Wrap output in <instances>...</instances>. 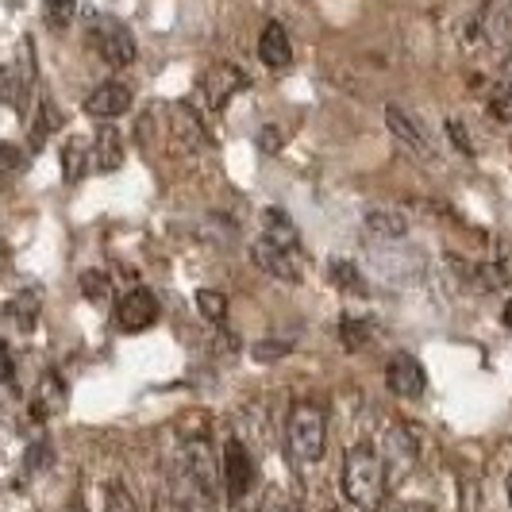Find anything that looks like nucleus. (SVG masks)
Wrapping results in <instances>:
<instances>
[{"label":"nucleus","mask_w":512,"mask_h":512,"mask_svg":"<svg viewBox=\"0 0 512 512\" xmlns=\"http://www.w3.org/2000/svg\"><path fill=\"white\" fill-rule=\"evenodd\" d=\"M339 486H343V497H347L359 512H382L385 497H389L385 459L370 447V443H355V447H347Z\"/></svg>","instance_id":"f257e3e1"},{"label":"nucleus","mask_w":512,"mask_h":512,"mask_svg":"<svg viewBox=\"0 0 512 512\" xmlns=\"http://www.w3.org/2000/svg\"><path fill=\"white\" fill-rule=\"evenodd\" d=\"M285 439H289V451L293 459L312 466V462L324 459V447H328V416L320 405L312 401H297L289 409V420H285Z\"/></svg>","instance_id":"f03ea898"},{"label":"nucleus","mask_w":512,"mask_h":512,"mask_svg":"<svg viewBox=\"0 0 512 512\" xmlns=\"http://www.w3.org/2000/svg\"><path fill=\"white\" fill-rule=\"evenodd\" d=\"M89 43H93V51L101 54L108 66H131L135 62V35L128 31L124 20H116V16H93L89 20Z\"/></svg>","instance_id":"7ed1b4c3"},{"label":"nucleus","mask_w":512,"mask_h":512,"mask_svg":"<svg viewBox=\"0 0 512 512\" xmlns=\"http://www.w3.org/2000/svg\"><path fill=\"white\" fill-rule=\"evenodd\" d=\"M370 258L378 262V274L389 278V282L405 285L424 274V258L412 251L409 239L405 243H370Z\"/></svg>","instance_id":"20e7f679"},{"label":"nucleus","mask_w":512,"mask_h":512,"mask_svg":"<svg viewBox=\"0 0 512 512\" xmlns=\"http://www.w3.org/2000/svg\"><path fill=\"white\" fill-rule=\"evenodd\" d=\"M239 89H247V74H243L239 66H231V62H216V66H208L205 74H201V85H197L201 104H205L208 112L224 108Z\"/></svg>","instance_id":"39448f33"},{"label":"nucleus","mask_w":512,"mask_h":512,"mask_svg":"<svg viewBox=\"0 0 512 512\" xmlns=\"http://www.w3.org/2000/svg\"><path fill=\"white\" fill-rule=\"evenodd\" d=\"M385 128H389V135L405 147V151H412L416 158H436V143H432V135H428V128L416 120V116H409L401 104H389L385 108Z\"/></svg>","instance_id":"423d86ee"},{"label":"nucleus","mask_w":512,"mask_h":512,"mask_svg":"<svg viewBox=\"0 0 512 512\" xmlns=\"http://www.w3.org/2000/svg\"><path fill=\"white\" fill-rule=\"evenodd\" d=\"M131 104H135V93H131L124 81H104L97 85L89 97H85V116L101 120V124H112L120 116H128Z\"/></svg>","instance_id":"0eeeda50"},{"label":"nucleus","mask_w":512,"mask_h":512,"mask_svg":"<svg viewBox=\"0 0 512 512\" xmlns=\"http://www.w3.org/2000/svg\"><path fill=\"white\" fill-rule=\"evenodd\" d=\"M385 385L401 401H420L424 389H428V374H424V366L412 355H393L389 366H385Z\"/></svg>","instance_id":"6e6552de"},{"label":"nucleus","mask_w":512,"mask_h":512,"mask_svg":"<svg viewBox=\"0 0 512 512\" xmlns=\"http://www.w3.org/2000/svg\"><path fill=\"white\" fill-rule=\"evenodd\" d=\"M224 486H228V493L239 501V497H247L251 493V486H255V459H251V451L243 447V439L231 436L228 443H224Z\"/></svg>","instance_id":"1a4fd4ad"},{"label":"nucleus","mask_w":512,"mask_h":512,"mask_svg":"<svg viewBox=\"0 0 512 512\" xmlns=\"http://www.w3.org/2000/svg\"><path fill=\"white\" fill-rule=\"evenodd\" d=\"M158 316H162V305H158V297H154L151 289H131L116 305V320H120L124 332H143V328H151Z\"/></svg>","instance_id":"9d476101"},{"label":"nucleus","mask_w":512,"mask_h":512,"mask_svg":"<svg viewBox=\"0 0 512 512\" xmlns=\"http://www.w3.org/2000/svg\"><path fill=\"white\" fill-rule=\"evenodd\" d=\"M478 27H482V39L497 51H509L512 47V0H486L482 16H478Z\"/></svg>","instance_id":"9b49d317"},{"label":"nucleus","mask_w":512,"mask_h":512,"mask_svg":"<svg viewBox=\"0 0 512 512\" xmlns=\"http://www.w3.org/2000/svg\"><path fill=\"white\" fill-rule=\"evenodd\" d=\"M362 228H366V243H405L409 239V220L401 212H389V208L366 212Z\"/></svg>","instance_id":"f8f14e48"},{"label":"nucleus","mask_w":512,"mask_h":512,"mask_svg":"<svg viewBox=\"0 0 512 512\" xmlns=\"http://www.w3.org/2000/svg\"><path fill=\"white\" fill-rule=\"evenodd\" d=\"M258 58H262L270 70H285V66L293 62V43H289V31H285L278 20H270V24L262 27V35H258Z\"/></svg>","instance_id":"ddd939ff"},{"label":"nucleus","mask_w":512,"mask_h":512,"mask_svg":"<svg viewBox=\"0 0 512 512\" xmlns=\"http://www.w3.org/2000/svg\"><path fill=\"white\" fill-rule=\"evenodd\" d=\"M251 258H255L266 274H274V278H282V282H301L297 255H285V251H278V247L266 243V239H258L255 247H251Z\"/></svg>","instance_id":"4468645a"},{"label":"nucleus","mask_w":512,"mask_h":512,"mask_svg":"<svg viewBox=\"0 0 512 512\" xmlns=\"http://www.w3.org/2000/svg\"><path fill=\"white\" fill-rule=\"evenodd\" d=\"M262 239L274 243V247L285 251V255H301V235H297V228L289 224L285 212H266V216H262Z\"/></svg>","instance_id":"2eb2a0df"},{"label":"nucleus","mask_w":512,"mask_h":512,"mask_svg":"<svg viewBox=\"0 0 512 512\" xmlns=\"http://www.w3.org/2000/svg\"><path fill=\"white\" fill-rule=\"evenodd\" d=\"M93 151H97V170H116V166L124 162V147H120V135H116V131H108V128H104L101 135H97Z\"/></svg>","instance_id":"dca6fc26"},{"label":"nucleus","mask_w":512,"mask_h":512,"mask_svg":"<svg viewBox=\"0 0 512 512\" xmlns=\"http://www.w3.org/2000/svg\"><path fill=\"white\" fill-rule=\"evenodd\" d=\"M43 16L54 31H66L77 16V0H43Z\"/></svg>","instance_id":"f3484780"},{"label":"nucleus","mask_w":512,"mask_h":512,"mask_svg":"<svg viewBox=\"0 0 512 512\" xmlns=\"http://www.w3.org/2000/svg\"><path fill=\"white\" fill-rule=\"evenodd\" d=\"M8 316L24 328V332H31L35 328V316H39V297L35 293H24V297H16L12 305H8Z\"/></svg>","instance_id":"a211bd4d"},{"label":"nucleus","mask_w":512,"mask_h":512,"mask_svg":"<svg viewBox=\"0 0 512 512\" xmlns=\"http://www.w3.org/2000/svg\"><path fill=\"white\" fill-rule=\"evenodd\" d=\"M197 308H201V316H208L212 324H224V316H228V297L216 293V289H201V293H197Z\"/></svg>","instance_id":"6ab92c4d"},{"label":"nucleus","mask_w":512,"mask_h":512,"mask_svg":"<svg viewBox=\"0 0 512 512\" xmlns=\"http://www.w3.org/2000/svg\"><path fill=\"white\" fill-rule=\"evenodd\" d=\"M62 166H66V181L81 178V170H85V147H81V139H70V143H66Z\"/></svg>","instance_id":"aec40b11"},{"label":"nucleus","mask_w":512,"mask_h":512,"mask_svg":"<svg viewBox=\"0 0 512 512\" xmlns=\"http://www.w3.org/2000/svg\"><path fill=\"white\" fill-rule=\"evenodd\" d=\"M104 512H139V505L124 486H112L104 497Z\"/></svg>","instance_id":"412c9836"},{"label":"nucleus","mask_w":512,"mask_h":512,"mask_svg":"<svg viewBox=\"0 0 512 512\" xmlns=\"http://www.w3.org/2000/svg\"><path fill=\"white\" fill-rule=\"evenodd\" d=\"M12 374H16V362H12V347L0 339V382H12Z\"/></svg>","instance_id":"4be33fe9"},{"label":"nucleus","mask_w":512,"mask_h":512,"mask_svg":"<svg viewBox=\"0 0 512 512\" xmlns=\"http://www.w3.org/2000/svg\"><path fill=\"white\" fill-rule=\"evenodd\" d=\"M12 97H16V77L0 66V104H8Z\"/></svg>","instance_id":"5701e85b"},{"label":"nucleus","mask_w":512,"mask_h":512,"mask_svg":"<svg viewBox=\"0 0 512 512\" xmlns=\"http://www.w3.org/2000/svg\"><path fill=\"white\" fill-rule=\"evenodd\" d=\"M393 512H432V505H420V501H405V505H397Z\"/></svg>","instance_id":"b1692460"},{"label":"nucleus","mask_w":512,"mask_h":512,"mask_svg":"<svg viewBox=\"0 0 512 512\" xmlns=\"http://www.w3.org/2000/svg\"><path fill=\"white\" fill-rule=\"evenodd\" d=\"M505 328H509V335H512V305H505Z\"/></svg>","instance_id":"393cba45"},{"label":"nucleus","mask_w":512,"mask_h":512,"mask_svg":"<svg viewBox=\"0 0 512 512\" xmlns=\"http://www.w3.org/2000/svg\"><path fill=\"white\" fill-rule=\"evenodd\" d=\"M505 489H509V509H512V470H509V478H505Z\"/></svg>","instance_id":"a878e982"}]
</instances>
